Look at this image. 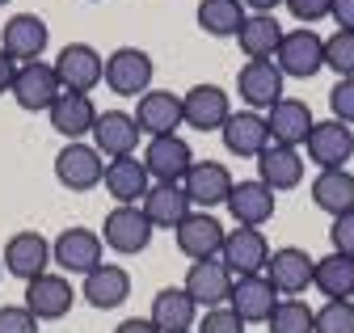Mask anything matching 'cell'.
Listing matches in <instances>:
<instances>
[{
    "label": "cell",
    "instance_id": "cell-1",
    "mask_svg": "<svg viewBox=\"0 0 354 333\" xmlns=\"http://www.w3.org/2000/svg\"><path fill=\"white\" fill-rule=\"evenodd\" d=\"M152 76H156V64L144 47H114L106 55V80L102 85L118 97H144L152 89Z\"/></svg>",
    "mask_w": 354,
    "mask_h": 333
},
{
    "label": "cell",
    "instance_id": "cell-2",
    "mask_svg": "<svg viewBox=\"0 0 354 333\" xmlns=\"http://www.w3.org/2000/svg\"><path fill=\"white\" fill-rule=\"evenodd\" d=\"M106 178V156L88 144V140H72L55 152V182L72 194H84V190H97Z\"/></svg>",
    "mask_w": 354,
    "mask_h": 333
},
{
    "label": "cell",
    "instance_id": "cell-3",
    "mask_svg": "<svg viewBox=\"0 0 354 333\" xmlns=\"http://www.w3.org/2000/svg\"><path fill=\"white\" fill-rule=\"evenodd\" d=\"M279 72L287 80H313L321 68H325V38L313 30V26H295L283 34L279 43V55H274Z\"/></svg>",
    "mask_w": 354,
    "mask_h": 333
},
{
    "label": "cell",
    "instance_id": "cell-4",
    "mask_svg": "<svg viewBox=\"0 0 354 333\" xmlns=\"http://www.w3.org/2000/svg\"><path fill=\"white\" fill-rule=\"evenodd\" d=\"M51 68L59 76L64 93H93L106 80V55L93 43H68V47H59V55H55Z\"/></svg>",
    "mask_w": 354,
    "mask_h": 333
},
{
    "label": "cell",
    "instance_id": "cell-5",
    "mask_svg": "<svg viewBox=\"0 0 354 333\" xmlns=\"http://www.w3.org/2000/svg\"><path fill=\"white\" fill-rule=\"evenodd\" d=\"M152 220L144 216V207H114L102 220V245L118 258H136L152 245Z\"/></svg>",
    "mask_w": 354,
    "mask_h": 333
},
{
    "label": "cell",
    "instance_id": "cell-6",
    "mask_svg": "<svg viewBox=\"0 0 354 333\" xmlns=\"http://www.w3.org/2000/svg\"><path fill=\"white\" fill-rule=\"evenodd\" d=\"M51 258H55V266H59V274H88V270H97L102 262H106V245H102V232H93V228H64L55 240H51Z\"/></svg>",
    "mask_w": 354,
    "mask_h": 333
},
{
    "label": "cell",
    "instance_id": "cell-7",
    "mask_svg": "<svg viewBox=\"0 0 354 333\" xmlns=\"http://www.w3.org/2000/svg\"><path fill=\"white\" fill-rule=\"evenodd\" d=\"M350 156H354V127L337 118H317L304 140V160H313L317 169H346Z\"/></svg>",
    "mask_w": 354,
    "mask_h": 333
},
{
    "label": "cell",
    "instance_id": "cell-8",
    "mask_svg": "<svg viewBox=\"0 0 354 333\" xmlns=\"http://www.w3.org/2000/svg\"><path fill=\"white\" fill-rule=\"evenodd\" d=\"M283 89H287V76L279 72V64H274V59H245V68L236 72V93H241L245 110L266 114L274 102H283V97H287Z\"/></svg>",
    "mask_w": 354,
    "mask_h": 333
},
{
    "label": "cell",
    "instance_id": "cell-9",
    "mask_svg": "<svg viewBox=\"0 0 354 333\" xmlns=\"http://www.w3.org/2000/svg\"><path fill=\"white\" fill-rule=\"evenodd\" d=\"M21 304L38 316V325H47V321H64V316L72 312V304H76V287H72V278H68V274L47 270V274H38V278H30V283H26Z\"/></svg>",
    "mask_w": 354,
    "mask_h": 333
},
{
    "label": "cell",
    "instance_id": "cell-10",
    "mask_svg": "<svg viewBox=\"0 0 354 333\" xmlns=\"http://www.w3.org/2000/svg\"><path fill=\"white\" fill-rule=\"evenodd\" d=\"M0 258H5V274H13V278H21V283L47 274V270L55 266L51 240L42 236V232H34V228L13 232V236L5 240V249H0Z\"/></svg>",
    "mask_w": 354,
    "mask_h": 333
},
{
    "label": "cell",
    "instance_id": "cell-11",
    "mask_svg": "<svg viewBox=\"0 0 354 333\" xmlns=\"http://www.w3.org/2000/svg\"><path fill=\"white\" fill-rule=\"evenodd\" d=\"M270 240H266L261 228H228L224 236V249H219V262L232 270V278H245V274H266L270 266Z\"/></svg>",
    "mask_w": 354,
    "mask_h": 333
},
{
    "label": "cell",
    "instance_id": "cell-12",
    "mask_svg": "<svg viewBox=\"0 0 354 333\" xmlns=\"http://www.w3.org/2000/svg\"><path fill=\"white\" fill-rule=\"evenodd\" d=\"M59 93H64V85H59V76H55L51 64H42V59H34V64H17V76H13L9 97H13L26 114L51 110Z\"/></svg>",
    "mask_w": 354,
    "mask_h": 333
},
{
    "label": "cell",
    "instance_id": "cell-13",
    "mask_svg": "<svg viewBox=\"0 0 354 333\" xmlns=\"http://www.w3.org/2000/svg\"><path fill=\"white\" fill-rule=\"evenodd\" d=\"M232 186H236V178L228 173L224 160H194L190 173L182 178V190L190 194L194 211H215V207H224Z\"/></svg>",
    "mask_w": 354,
    "mask_h": 333
},
{
    "label": "cell",
    "instance_id": "cell-14",
    "mask_svg": "<svg viewBox=\"0 0 354 333\" xmlns=\"http://www.w3.org/2000/svg\"><path fill=\"white\" fill-rule=\"evenodd\" d=\"M224 236H228V228L215 220V211H190L182 224L173 228L177 249H182V258H190V262L219 258V249H224Z\"/></svg>",
    "mask_w": 354,
    "mask_h": 333
},
{
    "label": "cell",
    "instance_id": "cell-15",
    "mask_svg": "<svg viewBox=\"0 0 354 333\" xmlns=\"http://www.w3.org/2000/svg\"><path fill=\"white\" fill-rule=\"evenodd\" d=\"M47 43H51V30H47V21H42L38 13H13L5 26H0V51H5L9 59H17V64L42 59Z\"/></svg>",
    "mask_w": 354,
    "mask_h": 333
},
{
    "label": "cell",
    "instance_id": "cell-16",
    "mask_svg": "<svg viewBox=\"0 0 354 333\" xmlns=\"http://www.w3.org/2000/svg\"><path fill=\"white\" fill-rule=\"evenodd\" d=\"M140 140H144V131H140V122H136V114H131V110H102L93 135H88V144H93L106 160L136 156Z\"/></svg>",
    "mask_w": 354,
    "mask_h": 333
},
{
    "label": "cell",
    "instance_id": "cell-17",
    "mask_svg": "<svg viewBox=\"0 0 354 333\" xmlns=\"http://www.w3.org/2000/svg\"><path fill=\"white\" fill-rule=\"evenodd\" d=\"M313 270H317V258L299 245H279L270 254V266H266V278L274 283V291L287 300V296H304L313 287Z\"/></svg>",
    "mask_w": 354,
    "mask_h": 333
},
{
    "label": "cell",
    "instance_id": "cell-18",
    "mask_svg": "<svg viewBox=\"0 0 354 333\" xmlns=\"http://www.w3.org/2000/svg\"><path fill=\"white\" fill-rule=\"evenodd\" d=\"M224 207H228V216H232L236 228H261V224L274 220L279 194L266 186V182H257V178H245V182L232 186V194H228Z\"/></svg>",
    "mask_w": 354,
    "mask_h": 333
},
{
    "label": "cell",
    "instance_id": "cell-19",
    "mask_svg": "<svg viewBox=\"0 0 354 333\" xmlns=\"http://www.w3.org/2000/svg\"><path fill=\"white\" fill-rule=\"evenodd\" d=\"M190 164H194V148L182 135H156L144 148V169H148L152 182L173 186V182H182L190 173Z\"/></svg>",
    "mask_w": 354,
    "mask_h": 333
},
{
    "label": "cell",
    "instance_id": "cell-20",
    "mask_svg": "<svg viewBox=\"0 0 354 333\" xmlns=\"http://www.w3.org/2000/svg\"><path fill=\"white\" fill-rule=\"evenodd\" d=\"M131 296V270L118 266V262H102L97 270H88L80 278V300L97 312H110V308H122Z\"/></svg>",
    "mask_w": 354,
    "mask_h": 333
},
{
    "label": "cell",
    "instance_id": "cell-21",
    "mask_svg": "<svg viewBox=\"0 0 354 333\" xmlns=\"http://www.w3.org/2000/svg\"><path fill=\"white\" fill-rule=\"evenodd\" d=\"M136 122H140V131L148 140L156 135H177V127H186L182 122V93H173V89H148L144 97H136Z\"/></svg>",
    "mask_w": 354,
    "mask_h": 333
},
{
    "label": "cell",
    "instance_id": "cell-22",
    "mask_svg": "<svg viewBox=\"0 0 354 333\" xmlns=\"http://www.w3.org/2000/svg\"><path fill=\"white\" fill-rule=\"evenodd\" d=\"M228 114H232V102L219 85H207L203 80V85H190L182 93V122L194 131H219L228 122Z\"/></svg>",
    "mask_w": 354,
    "mask_h": 333
},
{
    "label": "cell",
    "instance_id": "cell-23",
    "mask_svg": "<svg viewBox=\"0 0 354 333\" xmlns=\"http://www.w3.org/2000/svg\"><path fill=\"white\" fill-rule=\"evenodd\" d=\"M232 270L219 262V258H207V262H190V270H186V296L207 312V308H219V304H228V296H232Z\"/></svg>",
    "mask_w": 354,
    "mask_h": 333
},
{
    "label": "cell",
    "instance_id": "cell-24",
    "mask_svg": "<svg viewBox=\"0 0 354 333\" xmlns=\"http://www.w3.org/2000/svg\"><path fill=\"white\" fill-rule=\"evenodd\" d=\"M279 291H274V283L266 278V274H245V278H236L232 283V296H228V308L245 321V325H266L270 321V312L279 308Z\"/></svg>",
    "mask_w": 354,
    "mask_h": 333
},
{
    "label": "cell",
    "instance_id": "cell-25",
    "mask_svg": "<svg viewBox=\"0 0 354 333\" xmlns=\"http://www.w3.org/2000/svg\"><path fill=\"white\" fill-rule=\"evenodd\" d=\"M219 140H224V148L232 156H253V160L274 144L270 140V122H266V114H257V110H232L228 122L219 127Z\"/></svg>",
    "mask_w": 354,
    "mask_h": 333
},
{
    "label": "cell",
    "instance_id": "cell-26",
    "mask_svg": "<svg viewBox=\"0 0 354 333\" xmlns=\"http://www.w3.org/2000/svg\"><path fill=\"white\" fill-rule=\"evenodd\" d=\"M304 173H308V160H304V148H287V144H270L261 156H257V182H266L274 194H287L295 186H304Z\"/></svg>",
    "mask_w": 354,
    "mask_h": 333
},
{
    "label": "cell",
    "instance_id": "cell-27",
    "mask_svg": "<svg viewBox=\"0 0 354 333\" xmlns=\"http://www.w3.org/2000/svg\"><path fill=\"white\" fill-rule=\"evenodd\" d=\"M106 194L114 198V207H140L144 194L152 190V178L144 169V156H118L106 160V178H102Z\"/></svg>",
    "mask_w": 354,
    "mask_h": 333
},
{
    "label": "cell",
    "instance_id": "cell-28",
    "mask_svg": "<svg viewBox=\"0 0 354 333\" xmlns=\"http://www.w3.org/2000/svg\"><path fill=\"white\" fill-rule=\"evenodd\" d=\"M97 106H93V97L88 93H59L55 97V106L47 110V118H51V127L72 144V140H84V135H93V127H97Z\"/></svg>",
    "mask_w": 354,
    "mask_h": 333
},
{
    "label": "cell",
    "instance_id": "cell-29",
    "mask_svg": "<svg viewBox=\"0 0 354 333\" xmlns=\"http://www.w3.org/2000/svg\"><path fill=\"white\" fill-rule=\"evenodd\" d=\"M148 321L160 333H194L198 325V304L186 296V287H160L152 296V312Z\"/></svg>",
    "mask_w": 354,
    "mask_h": 333
},
{
    "label": "cell",
    "instance_id": "cell-30",
    "mask_svg": "<svg viewBox=\"0 0 354 333\" xmlns=\"http://www.w3.org/2000/svg\"><path fill=\"white\" fill-rule=\"evenodd\" d=\"M266 122H270V140L274 144H287V148H304L308 131H313V110H308V102L299 97H283L274 102L270 110H266Z\"/></svg>",
    "mask_w": 354,
    "mask_h": 333
},
{
    "label": "cell",
    "instance_id": "cell-31",
    "mask_svg": "<svg viewBox=\"0 0 354 333\" xmlns=\"http://www.w3.org/2000/svg\"><path fill=\"white\" fill-rule=\"evenodd\" d=\"M144 216L152 220V228H177L190 211H194V202H190V194L182 190V182H173V186H165V182H152V190L144 194Z\"/></svg>",
    "mask_w": 354,
    "mask_h": 333
},
{
    "label": "cell",
    "instance_id": "cell-32",
    "mask_svg": "<svg viewBox=\"0 0 354 333\" xmlns=\"http://www.w3.org/2000/svg\"><path fill=\"white\" fill-rule=\"evenodd\" d=\"M283 26L274 13H249L241 34H236V47L245 59H274L279 55V43H283Z\"/></svg>",
    "mask_w": 354,
    "mask_h": 333
},
{
    "label": "cell",
    "instance_id": "cell-33",
    "mask_svg": "<svg viewBox=\"0 0 354 333\" xmlns=\"http://www.w3.org/2000/svg\"><path fill=\"white\" fill-rule=\"evenodd\" d=\"M313 202L329 220L354 211V173L350 169H321L313 178Z\"/></svg>",
    "mask_w": 354,
    "mask_h": 333
},
{
    "label": "cell",
    "instance_id": "cell-34",
    "mask_svg": "<svg viewBox=\"0 0 354 333\" xmlns=\"http://www.w3.org/2000/svg\"><path fill=\"white\" fill-rule=\"evenodd\" d=\"M245 17H249V9L241 0H198V9H194L198 30L211 34V38H236Z\"/></svg>",
    "mask_w": 354,
    "mask_h": 333
},
{
    "label": "cell",
    "instance_id": "cell-35",
    "mask_svg": "<svg viewBox=\"0 0 354 333\" xmlns=\"http://www.w3.org/2000/svg\"><path fill=\"white\" fill-rule=\"evenodd\" d=\"M313 287L321 291L325 300H350V296H354V258L333 254V249H329L325 258H317Z\"/></svg>",
    "mask_w": 354,
    "mask_h": 333
},
{
    "label": "cell",
    "instance_id": "cell-36",
    "mask_svg": "<svg viewBox=\"0 0 354 333\" xmlns=\"http://www.w3.org/2000/svg\"><path fill=\"white\" fill-rule=\"evenodd\" d=\"M266 329H270V333H313V308H308L299 296H287V300H279V308L270 312Z\"/></svg>",
    "mask_w": 354,
    "mask_h": 333
},
{
    "label": "cell",
    "instance_id": "cell-37",
    "mask_svg": "<svg viewBox=\"0 0 354 333\" xmlns=\"http://www.w3.org/2000/svg\"><path fill=\"white\" fill-rule=\"evenodd\" d=\"M313 333H354V304L350 300H325L313 312Z\"/></svg>",
    "mask_w": 354,
    "mask_h": 333
},
{
    "label": "cell",
    "instance_id": "cell-38",
    "mask_svg": "<svg viewBox=\"0 0 354 333\" xmlns=\"http://www.w3.org/2000/svg\"><path fill=\"white\" fill-rule=\"evenodd\" d=\"M325 68L342 76H354V30H333L325 38Z\"/></svg>",
    "mask_w": 354,
    "mask_h": 333
},
{
    "label": "cell",
    "instance_id": "cell-39",
    "mask_svg": "<svg viewBox=\"0 0 354 333\" xmlns=\"http://www.w3.org/2000/svg\"><path fill=\"white\" fill-rule=\"evenodd\" d=\"M194 333H245V321L228 308V304H219V308H207L194 325Z\"/></svg>",
    "mask_w": 354,
    "mask_h": 333
},
{
    "label": "cell",
    "instance_id": "cell-40",
    "mask_svg": "<svg viewBox=\"0 0 354 333\" xmlns=\"http://www.w3.org/2000/svg\"><path fill=\"white\" fill-rule=\"evenodd\" d=\"M329 118L354 127V76H342L337 85L329 89Z\"/></svg>",
    "mask_w": 354,
    "mask_h": 333
},
{
    "label": "cell",
    "instance_id": "cell-41",
    "mask_svg": "<svg viewBox=\"0 0 354 333\" xmlns=\"http://www.w3.org/2000/svg\"><path fill=\"white\" fill-rule=\"evenodd\" d=\"M38 316L26 304H0V333H38Z\"/></svg>",
    "mask_w": 354,
    "mask_h": 333
},
{
    "label": "cell",
    "instance_id": "cell-42",
    "mask_svg": "<svg viewBox=\"0 0 354 333\" xmlns=\"http://www.w3.org/2000/svg\"><path fill=\"white\" fill-rule=\"evenodd\" d=\"M283 9L299 21V26H317L333 13V0H283Z\"/></svg>",
    "mask_w": 354,
    "mask_h": 333
},
{
    "label": "cell",
    "instance_id": "cell-43",
    "mask_svg": "<svg viewBox=\"0 0 354 333\" xmlns=\"http://www.w3.org/2000/svg\"><path fill=\"white\" fill-rule=\"evenodd\" d=\"M329 245H333V254L354 258V211H346L329 224Z\"/></svg>",
    "mask_w": 354,
    "mask_h": 333
},
{
    "label": "cell",
    "instance_id": "cell-44",
    "mask_svg": "<svg viewBox=\"0 0 354 333\" xmlns=\"http://www.w3.org/2000/svg\"><path fill=\"white\" fill-rule=\"evenodd\" d=\"M333 26L337 30H354V0H333Z\"/></svg>",
    "mask_w": 354,
    "mask_h": 333
},
{
    "label": "cell",
    "instance_id": "cell-45",
    "mask_svg": "<svg viewBox=\"0 0 354 333\" xmlns=\"http://www.w3.org/2000/svg\"><path fill=\"white\" fill-rule=\"evenodd\" d=\"M114 333H160V329H156L148 316H127V321H122Z\"/></svg>",
    "mask_w": 354,
    "mask_h": 333
},
{
    "label": "cell",
    "instance_id": "cell-46",
    "mask_svg": "<svg viewBox=\"0 0 354 333\" xmlns=\"http://www.w3.org/2000/svg\"><path fill=\"white\" fill-rule=\"evenodd\" d=\"M13 76H17V59H9L5 51H0V93L13 89Z\"/></svg>",
    "mask_w": 354,
    "mask_h": 333
},
{
    "label": "cell",
    "instance_id": "cell-47",
    "mask_svg": "<svg viewBox=\"0 0 354 333\" xmlns=\"http://www.w3.org/2000/svg\"><path fill=\"white\" fill-rule=\"evenodd\" d=\"M241 5H245L249 13H274V9L283 5V0H241Z\"/></svg>",
    "mask_w": 354,
    "mask_h": 333
},
{
    "label": "cell",
    "instance_id": "cell-48",
    "mask_svg": "<svg viewBox=\"0 0 354 333\" xmlns=\"http://www.w3.org/2000/svg\"><path fill=\"white\" fill-rule=\"evenodd\" d=\"M0 278H5V258H0Z\"/></svg>",
    "mask_w": 354,
    "mask_h": 333
},
{
    "label": "cell",
    "instance_id": "cell-49",
    "mask_svg": "<svg viewBox=\"0 0 354 333\" xmlns=\"http://www.w3.org/2000/svg\"><path fill=\"white\" fill-rule=\"evenodd\" d=\"M5 5H9V0H0V9H5Z\"/></svg>",
    "mask_w": 354,
    "mask_h": 333
},
{
    "label": "cell",
    "instance_id": "cell-50",
    "mask_svg": "<svg viewBox=\"0 0 354 333\" xmlns=\"http://www.w3.org/2000/svg\"><path fill=\"white\" fill-rule=\"evenodd\" d=\"M350 304H354V296H350Z\"/></svg>",
    "mask_w": 354,
    "mask_h": 333
}]
</instances>
